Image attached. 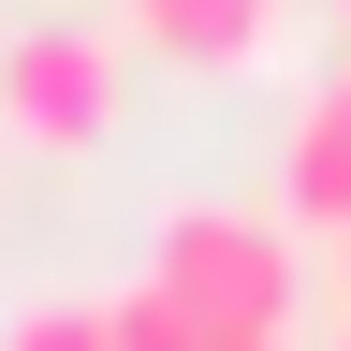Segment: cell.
<instances>
[{
    "label": "cell",
    "instance_id": "2",
    "mask_svg": "<svg viewBox=\"0 0 351 351\" xmlns=\"http://www.w3.org/2000/svg\"><path fill=\"white\" fill-rule=\"evenodd\" d=\"M0 132H29V147H103L117 132V44L103 29H15L0 44Z\"/></svg>",
    "mask_w": 351,
    "mask_h": 351
},
{
    "label": "cell",
    "instance_id": "1",
    "mask_svg": "<svg viewBox=\"0 0 351 351\" xmlns=\"http://www.w3.org/2000/svg\"><path fill=\"white\" fill-rule=\"evenodd\" d=\"M147 293L176 307L191 351H263V337H293V234L249 205H161Z\"/></svg>",
    "mask_w": 351,
    "mask_h": 351
},
{
    "label": "cell",
    "instance_id": "5",
    "mask_svg": "<svg viewBox=\"0 0 351 351\" xmlns=\"http://www.w3.org/2000/svg\"><path fill=\"white\" fill-rule=\"evenodd\" d=\"M0 351H117V337H103V307H88V293H29L15 322H0Z\"/></svg>",
    "mask_w": 351,
    "mask_h": 351
},
{
    "label": "cell",
    "instance_id": "4",
    "mask_svg": "<svg viewBox=\"0 0 351 351\" xmlns=\"http://www.w3.org/2000/svg\"><path fill=\"white\" fill-rule=\"evenodd\" d=\"M132 29H147L161 59H191V73H234V59H263L278 0H132Z\"/></svg>",
    "mask_w": 351,
    "mask_h": 351
},
{
    "label": "cell",
    "instance_id": "8",
    "mask_svg": "<svg viewBox=\"0 0 351 351\" xmlns=\"http://www.w3.org/2000/svg\"><path fill=\"white\" fill-rule=\"evenodd\" d=\"M263 351H293V337H263Z\"/></svg>",
    "mask_w": 351,
    "mask_h": 351
},
{
    "label": "cell",
    "instance_id": "7",
    "mask_svg": "<svg viewBox=\"0 0 351 351\" xmlns=\"http://www.w3.org/2000/svg\"><path fill=\"white\" fill-rule=\"evenodd\" d=\"M337 322H351V234H337Z\"/></svg>",
    "mask_w": 351,
    "mask_h": 351
},
{
    "label": "cell",
    "instance_id": "6",
    "mask_svg": "<svg viewBox=\"0 0 351 351\" xmlns=\"http://www.w3.org/2000/svg\"><path fill=\"white\" fill-rule=\"evenodd\" d=\"M103 337H117V351H191V337H176V307H161L147 278H132V293H103Z\"/></svg>",
    "mask_w": 351,
    "mask_h": 351
},
{
    "label": "cell",
    "instance_id": "3",
    "mask_svg": "<svg viewBox=\"0 0 351 351\" xmlns=\"http://www.w3.org/2000/svg\"><path fill=\"white\" fill-rule=\"evenodd\" d=\"M278 191L307 234H351V73L307 88V117H293V147H278Z\"/></svg>",
    "mask_w": 351,
    "mask_h": 351
}]
</instances>
